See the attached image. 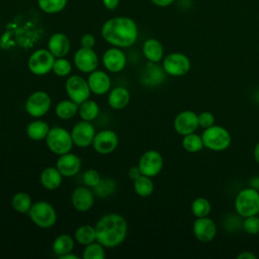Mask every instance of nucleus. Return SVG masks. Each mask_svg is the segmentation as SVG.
Returning <instances> with one entry per match:
<instances>
[{"label": "nucleus", "mask_w": 259, "mask_h": 259, "mask_svg": "<svg viewBox=\"0 0 259 259\" xmlns=\"http://www.w3.org/2000/svg\"><path fill=\"white\" fill-rule=\"evenodd\" d=\"M55 60L56 57L49 50H36L30 55L28 59V69L32 74L36 76L46 75L53 70Z\"/></svg>", "instance_id": "nucleus-7"}, {"label": "nucleus", "mask_w": 259, "mask_h": 259, "mask_svg": "<svg viewBox=\"0 0 259 259\" xmlns=\"http://www.w3.org/2000/svg\"><path fill=\"white\" fill-rule=\"evenodd\" d=\"M81 47L92 49L95 45V37L91 33H85L81 37Z\"/></svg>", "instance_id": "nucleus-42"}, {"label": "nucleus", "mask_w": 259, "mask_h": 259, "mask_svg": "<svg viewBox=\"0 0 259 259\" xmlns=\"http://www.w3.org/2000/svg\"><path fill=\"white\" fill-rule=\"evenodd\" d=\"M28 214L33 224L41 229L52 228L57 221V213L54 206L44 200L34 202L31 205Z\"/></svg>", "instance_id": "nucleus-6"}, {"label": "nucleus", "mask_w": 259, "mask_h": 259, "mask_svg": "<svg viewBox=\"0 0 259 259\" xmlns=\"http://www.w3.org/2000/svg\"><path fill=\"white\" fill-rule=\"evenodd\" d=\"M104 6L109 9V10H113L118 6L119 0H102Z\"/></svg>", "instance_id": "nucleus-46"}, {"label": "nucleus", "mask_w": 259, "mask_h": 259, "mask_svg": "<svg viewBox=\"0 0 259 259\" xmlns=\"http://www.w3.org/2000/svg\"><path fill=\"white\" fill-rule=\"evenodd\" d=\"M102 37L113 47L128 48L138 38L136 22L124 16H117L106 20L101 28Z\"/></svg>", "instance_id": "nucleus-1"}, {"label": "nucleus", "mask_w": 259, "mask_h": 259, "mask_svg": "<svg viewBox=\"0 0 259 259\" xmlns=\"http://www.w3.org/2000/svg\"><path fill=\"white\" fill-rule=\"evenodd\" d=\"M130 92L124 87L113 88L108 95V104L111 108L119 110L124 108L130 102Z\"/></svg>", "instance_id": "nucleus-24"}, {"label": "nucleus", "mask_w": 259, "mask_h": 259, "mask_svg": "<svg viewBox=\"0 0 259 259\" xmlns=\"http://www.w3.org/2000/svg\"><path fill=\"white\" fill-rule=\"evenodd\" d=\"M83 259H104L105 251L104 246H102L97 241L86 245L82 254Z\"/></svg>", "instance_id": "nucleus-36"}, {"label": "nucleus", "mask_w": 259, "mask_h": 259, "mask_svg": "<svg viewBox=\"0 0 259 259\" xmlns=\"http://www.w3.org/2000/svg\"><path fill=\"white\" fill-rule=\"evenodd\" d=\"M56 167L63 176L72 177L79 172L81 168V160L77 155L69 152L60 155Z\"/></svg>", "instance_id": "nucleus-20"}, {"label": "nucleus", "mask_w": 259, "mask_h": 259, "mask_svg": "<svg viewBox=\"0 0 259 259\" xmlns=\"http://www.w3.org/2000/svg\"><path fill=\"white\" fill-rule=\"evenodd\" d=\"M74 248V240L70 235L62 234L59 235L53 242V251L59 257L72 252Z\"/></svg>", "instance_id": "nucleus-27"}, {"label": "nucleus", "mask_w": 259, "mask_h": 259, "mask_svg": "<svg viewBox=\"0 0 259 259\" xmlns=\"http://www.w3.org/2000/svg\"><path fill=\"white\" fill-rule=\"evenodd\" d=\"M62 180L63 175L57 169V167H48L40 173V183L45 188L49 190H55L59 188L62 184Z\"/></svg>", "instance_id": "nucleus-23"}, {"label": "nucleus", "mask_w": 259, "mask_h": 259, "mask_svg": "<svg viewBox=\"0 0 259 259\" xmlns=\"http://www.w3.org/2000/svg\"><path fill=\"white\" fill-rule=\"evenodd\" d=\"M198 117V125L202 128L209 127L214 124V115L210 111H202L197 114Z\"/></svg>", "instance_id": "nucleus-41"}, {"label": "nucleus", "mask_w": 259, "mask_h": 259, "mask_svg": "<svg viewBox=\"0 0 259 259\" xmlns=\"http://www.w3.org/2000/svg\"><path fill=\"white\" fill-rule=\"evenodd\" d=\"M51 97L45 91H35L25 102V110L32 117L44 116L51 108Z\"/></svg>", "instance_id": "nucleus-10"}, {"label": "nucleus", "mask_w": 259, "mask_h": 259, "mask_svg": "<svg viewBox=\"0 0 259 259\" xmlns=\"http://www.w3.org/2000/svg\"><path fill=\"white\" fill-rule=\"evenodd\" d=\"M72 71V65L70 61L63 58H57L53 66V72L59 77L68 76Z\"/></svg>", "instance_id": "nucleus-38"}, {"label": "nucleus", "mask_w": 259, "mask_h": 259, "mask_svg": "<svg viewBox=\"0 0 259 259\" xmlns=\"http://www.w3.org/2000/svg\"><path fill=\"white\" fill-rule=\"evenodd\" d=\"M72 204L78 211H88L94 204V193L86 186H79L74 189L71 196Z\"/></svg>", "instance_id": "nucleus-18"}, {"label": "nucleus", "mask_w": 259, "mask_h": 259, "mask_svg": "<svg viewBox=\"0 0 259 259\" xmlns=\"http://www.w3.org/2000/svg\"><path fill=\"white\" fill-rule=\"evenodd\" d=\"M96 241L106 248H113L123 242L127 233L125 219L117 213L102 215L95 225Z\"/></svg>", "instance_id": "nucleus-2"}, {"label": "nucleus", "mask_w": 259, "mask_h": 259, "mask_svg": "<svg viewBox=\"0 0 259 259\" xmlns=\"http://www.w3.org/2000/svg\"><path fill=\"white\" fill-rule=\"evenodd\" d=\"M173 126L175 132L180 136L192 134L199 126L197 114L192 110H183L175 116Z\"/></svg>", "instance_id": "nucleus-14"}, {"label": "nucleus", "mask_w": 259, "mask_h": 259, "mask_svg": "<svg viewBox=\"0 0 259 259\" xmlns=\"http://www.w3.org/2000/svg\"><path fill=\"white\" fill-rule=\"evenodd\" d=\"M138 166L143 175L154 177L162 171V168H163L162 155L158 151L149 150L141 156Z\"/></svg>", "instance_id": "nucleus-11"}, {"label": "nucleus", "mask_w": 259, "mask_h": 259, "mask_svg": "<svg viewBox=\"0 0 259 259\" xmlns=\"http://www.w3.org/2000/svg\"><path fill=\"white\" fill-rule=\"evenodd\" d=\"M46 143L50 151L59 156L69 153L74 145L71 133L61 126L50 128L46 138Z\"/></svg>", "instance_id": "nucleus-5"}, {"label": "nucleus", "mask_w": 259, "mask_h": 259, "mask_svg": "<svg viewBox=\"0 0 259 259\" xmlns=\"http://www.w3.org/2000/svg\"><path fill=\"white\" fill-rule=\"evenodd\" d=\"M182 147L185 151L189 153H197L202 150L203 142L201 139V136H198L194 133L183 136L182 139Z\"/></svg>", "instance_id": "nucleus-33"}, {"label": "nucleus", "mask_w": 259, "mask_h": 259, "mask_svg": "<svg viewBox=\"0 0 259 259\" xmlns=\"http://www.w3.org/2000/svg\"><path fill=\"white\" fill-rule=\"evenodd\" d=\"M75 240L80 245H88L96 241V230L91 225H82L75 231Z\"/></svg>", "instance_id": "nucleus-29"}, {"label": "nucleus", "mask_w": 259, "mask_h": 259, "mask_svg": "<svg viewBox=\"0 0 259 259\" xmlns=\"http://www.w3.org/2000/svg\"><path fill=\"white\" fill-rule=\"evenodd\" d=\"M152 3L158 7H168L174 3L175 0H151Z\"/></svg>", "instance_id": "nucleus-45"}, {"label": "nucleus", "mask_w": 259, "mask_h": 259, "mask_svg": "<svg viewBox=\"0 0 259 259\" xmlns=\"http://www.w3.org/2000/svg\"><path fill=\"white\" fill-rule=\"evenodd\" d=\"M70 47L71 44L69 37L62 32L54 33L48 41V49L56 58H63L67 56L70 51Z\"/></svg>", "instance_id": "nucleus-21"}, {"label": "nucleus", "mask_w": 259, "mask_h": 259, "mask_svg": "<svg viewBox=\"0 0 259 259\" xmlns=\"http://www.w3.org/2000/svg\"><path fill=\"white\" fill-rule=\"evenodd\" d=\"M100 179H101L100 174L95 169H88L83 174V182L85 183L86 186H89L92 188L98 184Z\"/></svg>", "instance_id": "nucleus-40"}, {"label": "nucleus", "mask_w": 259, "mask_h": 259, "mask_svg": "<svg viewBox=\"0 0 259 259\" xmlns=\"http://www.w3.org/2000/svg\"><path fill=\"white\" fill-rule=\"evenodd\" d=\"M257 256L251 251H243L237 255V259H256Z\"/></svg>", "instance_id": "nucleus-44"}, {"label": "nucleus", "mask_w": 259, "mask_h": 259, "mask_svg": "<svg viewBox=\"0 0 259 259\" xmlns=\"http://www.w3.org/2000/svg\"><path fill=\"white\" fill-rule=\"evenodd\" d=\"M166 74L174 77L186 75L191 67L189 58L182 53H171L163 59L162 65Z\"/></svg>", "instance_id": "nucleus-8"}, {"label": "nucleus", "mask_w": 259, "mask_h": 259, "mask_svg": "<svg viewBox=\"0 0 259 259\" xmlns=\"http://www.w3.org/2000/svg\"><path fill=\"white\" fill-rule=\"evenodd\" d=\"M244 231L249 235H256L259 233V218L256 215H250L244 218L243 225Z\"/></svg>", "instance_id": "nucleus-39"}, {"label": "nucleus", "mask_w": 259, "mask_h": 259, "mask_svg": "<svg viewBox=\"0 0 259 259\" xmlns=\"http://www.w3.org/2000/svg\"><path fill=\"white\" fill-rule=\"evenodd\" d=\"M93 148L99 154H110L118 146V137L111 130H103L97 133L93 140Z\"/></svg>", "instance_id": "nucleus-13"}, {"label": "nucleus", "mask_w": 259, "mask_h": 259, "mask_svg": "<svg viewBox=\"0 0 259 259\" xmlns=\"http://www.w3.org/2000/svg\"><path fill=\"white\" fill-rule=\"evenodd\" d=\"M143 54L151 63H158L163 59L164 49L157 38H148L143 45Z\"/></svg>", "instance_id": "nucleus-22"}, {"label": "nucleus", "mask_w": 259, "mask_h": 259, "mask_svg": "<svg viewBox=\"0 0 259 259\" xmlns=\"http://www.w3.org/2000/svg\"><path fill=\"white\" fill-rule=\"evenodd\" d=\"M134 189L139 196L148 197L154 191V183L151 177L142 174L139 178L134 180Z\"/></svg>", "instance_id": "nucleus-31"}, {"label": "nucleus", "mask_w": 259, "mask_h": 259, "mask_svg": "<svg viewBox=\"0 0 259 259\" xmlns=\"http://www.w3.org/2000/svg\"><path fill=\"white\" fill-rule=\"evenodd\" d=\"M235 209L242 217L247 218L259 213V192L250 186L240 190L235 198Z\"/></svg>", "instance_id": "nucleus-3"}, {"label": "nucleus", "mask_w": 259, "mask_h": 259, "mask_svg": "<svg viewBox=\"0 0 259 259\" xmlns=\"http://www.w3.org/2000/svg\"><path fill=\"white\" fill-rule=\"evenodd\" d=\"M87 82L91 92L96 95H103L107 93L111 86L109 75L98 70H94L93 72L89 73Z\"/></svg>", "instance_id": "nucleus-19"}, {"label": "nucleus", "mask_w": 259, "mask_h": 259, "mask_svg": "<svg viewBox=\"0 0 259 259\" xmlns=\"http://www.w3.org/2000/svg\"><path fill=\"white\" fill-rule=\"evenodd\" d=\"M60 259H79V256L78 255H75V254H72L71 252L70 253H67V254H64L62 256L59 257Z\"/></svg>", "instance_id": "nucleus-47"}, {"label": "nucleus", "mask_w": 259, "mask_h": 259, "mask_svg": "<svg viewBox=\"0 0 259 259\" xmlns=\"http://www.w3.org/2000/svg\"><path fill=\"white\" fill-rule=\"evenodd\" d=\"M128 177L132 179V180H136L137 178H139L141 175H142V172L139 168V166H134V167H131L130 170H128Z\"/></svg>", "instance_id": "nucleus-43"}, {"label": "nucleus", "mask_w": 259, "mask_h": 259, "mask_svg": "<svg viewBox=\"0 0 259 259\" xmlns=\"http://www.w3.org/2000/svg\"><path fill=\"white\" fill-rule=\"evenodd\" d=\"M155 63L148 64V68L143 76V83L146 85H159L164 80V69L162 70L160 67L154 65Z\"/></svg>", "instance_id": "nucleus-26"}, {"label": "nucleus", "mask_w": 259, "mask_h": 259, "mask_svg": "<svg viewBox=\"0 0 259 259\" xmlns=\"http://www.w3.org/2000/svg\"><path fill=\"white\" fill-rule=\"evenodd\" d=\"M65 89L69 98L77 104H81L85 100L89 99L91 93L87 80L78 75L70 76L67 79Z\"/></svg>", "instance_id": "nucleus-9"}, {"label": "nucleus", "mask_w": 259, "mask_h": 259, "mask_svg": "<svg viewBox=\"0 0 259 259\" xmlns=\"http://www.w3.org/2000/svg\"><path fill=\"white\" fill-rule=\"evenodd\" d=\"M49 132H50L49 124L46 121L40 119L31 121L26 127V134L28 138L33 141L46 140Z\"/></svg>", "instance_id": "nucleus-25"}, {"label": "nucleus", "mask_w": 259, "mask_h": 259, "mask_svg": "<svg viewBox=\"0 0 259 259\" xmlns=\"http://www.w3.org/2000/svg\"><path fill=\"white\" fill-rule=\"evenodd\" d=\"M74 64L79 71L91 73L98 66L97 54L92 49L81 47L74 55Z\"/></svg>", "instance_id": "nucleus-16"}, {"label": "nucleus", "mask_w": 259, "mask_h": 259, "mask_svg": "<svg viewBox=\"0 0 259 259\" xmlns=\"http://www.w3.org/2000/svg\"><path fill=\"white\" fill-rule=\"evenodd\" d=\"M253 154H254V159H255V161L259 164V142L255 145Z\"/></svg>", "instance_id": "nucleus-48"}, {"label": "nucleus", "mask_w": 259, "mask_h": 259, "mask_svg": "<svg viewBox=\"0 0 259 259\" xmlns=\"http://www.w3.org/2000/svg\"><path fill=\"white\" fill-rule=\"evenodd\" d=\"M191 212L196 218L208 217L211 211V205L208 199L204 197H197L191 202Z\"/></svg>", "instance_id": "nucleus-35"}, {"label": "nucleus", "mask_w": 259, "mask_h": 259, "mask_svg": "<svg viewBox=\"0 0 259 259\" xmlns=\"http://www.w3.org/2000/svg\"><path fill=\"white\" fill-rule=\"evenodd\" d=\"M67 2L68 0H37L38 7L48 14L62 11L66 7Z\"/></svg>", "instance_id": "nucleus-37"}, {"label": "nucleus", "mask_w": 259, "mask_h": 259, "mask_svg": "<svg viewBox=\"0 0 259 259\" xmlns=\"http://www.w3.org/2000/svg\"><path fill=\"white\" fill-rule=\"evenodd\" d=\"M102 63L105 69L111 73H117L123 70L126 64L124 53L117 47L106 50L102 56Z\"/></svg>", "instance_id": "nucleus-17"}, {"label": "nucleus", "mask_w": 259, "mask_h": 259, "mask_svg": "<svg viewBox=\"0 0 259 259\" xmlns=\"http://www.w3.org/2000/svg\"><path fill=\"white\" fill-rule=\"evenodd\" d=\"M11 204L13 208L20 213H27L32 205L31 198L26 192H16L11 200Z\"/></svg>", "instance_id": "nucleus-32"}, {"label": "nucleus", "mask_w": 259, "mask_h": 259, "mask_svg": "<svg viewBox=\"0 0 259 259\" xmlns=\"http://www.w3.org/2000/svg\"><path fill=\"white\" fill-rule=\"evenodd\" d=\"M95 135L96 133L93 124L87 120L77 122L71 131L73 143L79 148H87L92 145Z\"/></svg>", "instance_id": "nucleus-12"}, {"label": "nucleus", "mask_w": 259, "mask_h": 259, "mask_svg": "<svg viewBox=\"0 0 259 259\" xmlns=\"http://www.w3.org/2000/svg\"><path fill=\"white\" fill-rule=\"evenodd\" d=\"M116 188V183L111 178H101L96 186L93 187V193L98 197H107L111 195Z\"/></svg>", "instance_id": "nucleus-34"}, {"label": "nucleus", "mask_w": 259, "mask_h": 259, "mask_svg": "<svg viewBox=\"0 0 259 259\" xmlns=\"http://www.w3.org/2000/svg\"><path fill=\"white\" fill-rule=\"evenodd\" d=\"M201 139L203 146L211 151L221 152L228 149L231 145L232 138L227 128L221 125H211L204 128Z\"/></svg>", "instance_id": "nucleus-4"}, {"label": "nucleus", "mask_w": 259, "mask_h": 259, "mask_svg": "<svg viewBox=\"0 0 259 259\" xmlns=\"http://www.w3.org/2000/svg\"><path fill=\"white\" fill-rule=\"evenodd\" d=\"M192 231L194 237L202 243L210 242L214 239L217 235V225L208 217L196 218L192 225Z\"/></svg>", "instance_id": "nucleus-15"}, {"label": "nucleus", "mask_w": 259, "mask_h": 259, "mask_svg": "<svg viewBox=\"0 0 259 259\" xmlns=\"http://www.w3.org/2000/svg\"><path fill=\"white\" fill-rule=\"evenodd\" d=\"M79 104L74 102L73 100H62L56 105L55 112L57 116L61 119H70L76 115L78 112Z\"/></svg>", "instance_id": "nucleus-28"}, {"label": "nucleus", "mask_w": 259, "mask_h": 259, "mask_svg": "<svg viewBox=\"0 0 259 259\" xmlns=\"http://www.w3.org/2000/svg\"><path fill=\"white\" fill-rule=\"evenodd\" d=\"M78 113L83 120L92 121L99 114V106L96 101L87 99L84 102H82L81 104H79Z\"/></svg>", "instance_id": "nucleus-30"}]
</instances>
